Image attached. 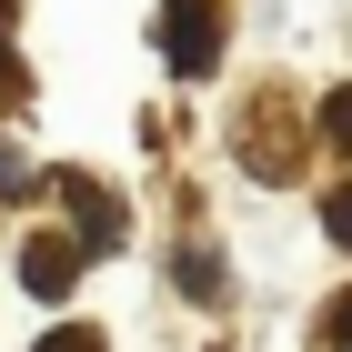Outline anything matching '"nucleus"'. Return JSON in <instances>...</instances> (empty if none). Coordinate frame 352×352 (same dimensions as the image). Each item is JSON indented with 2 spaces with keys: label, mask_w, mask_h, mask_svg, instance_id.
<instances>
[{
  "label": "nucleus",
  "mask_w": 352,
  "mask_h": 352,
  "mask_svg": "<svg viewBox=\"0 0 352 352\" xmlns=\"http://www.w3.org/2000/svg\"><path fill=\"white\" fill-rule=\"evenodd\" d=\"M162 51H171V71H212L221 30H212V10H201V0H171V10H162Z\"/></svg>",
  "instance_id": "obj_1"
},
{
  "label": "nucleus",
  "mask_w": 352,
  "mask_h": 352,
  "mask_svg": "<svg viewBox=\"0 0 352 352\" xmlns=\"http://www.w3.org/2000/svg\"><path fill=\"white\" fill-rule=\"evenodd\" d=\"M60 191H71V212H81V252H101V242H121V232H131V221H121V201H101L81 171H60Z\"/></svg>",
  "instance_id": "obj_3"
},
{
  "label": "nucleus",
  "mask_w": 352,
  "mask_h": 352,
  "mask_svg": "<svg viewBox=\"0 0 352 352\" xmlns=\"http://www.w3.org/2000/svg\"><path fill=\"white\" fill-rule=\"evenodd\" d=\"M322 121H332V141L352 151V91H332V111H322Z\"/></svg>",
  "instance_id": "obj_5"
},
{
  "label": "nucleus",
  "mask_w": 352,
  "mask_h": 352,
  "mask_svg": "<svg viewBox=\"0 0 352 352\" xmlns=\"http://www.w3.org/2000/svg\"><path fill=\"white\" fill-rule=\"evenodd\" d=\"M41 352H111V342H101V332H51Z\"/></svg>",
  "instance_id": "obj_6"
},
{
  "label": "nucleus",
  "mask_w": 352,
  "mask_h": 352,
  "mask_svg": "<svg viewBox=\"0 0 352 352\" xmlns=\"http://www.w3.org/2000/svg\"><path fill=\"white\" fill-rule=\"evenodd\" d=\"M322 232H332V242L352 252V191H332V201H322Z\"/></svg>",
  "instance_id": "obj_4"
},
{
  "label": "nucleus",
  "mask_w": 352,
  "mask_h": 352,
  "mask_svg": "<svg viewBox=\"0 0 352 352\" xmlns=\"http://www.w3.org/2000/svg\"><path fill=\"white\" fill-rule=\"evenodd\" d=\"M21 282H30L41 302H60L71 282H81V242H60V232H41V242L21 252Z\"/></svg>",
  "instance_id": "obj_2"
}]
</instances>
